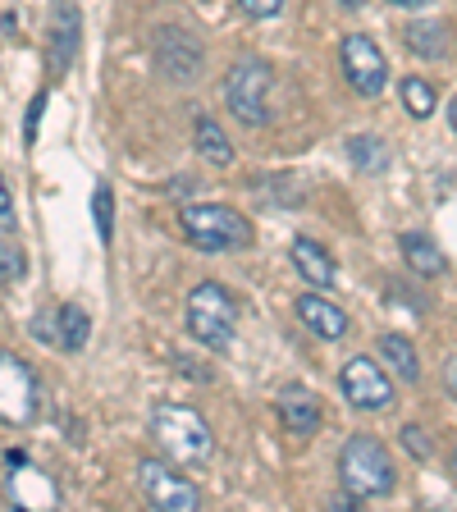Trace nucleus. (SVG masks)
Returning <instances> with one entry per match:
<instances>
[{
	"mask_svg": "<svg viewBox=\"0 0 457 512\" xmlns=\"http://www.w3.org/2000/svg\"><path fill=\"white\" fill-rule=\"evenodd\" d=\"M394 5H407V10H416V5H426V0H394Z\"/></svg>",
	"mask_w": 457,
	"mask_h": 512,
	"instance_id": "obj_31",
	"label": "nucleus"
},
{
	"mask_svg": "<svg viewBox=\"0 0 457 512\" xmlns=\"http://www.w3.org/2000/svg\"><path fill=\"white\" fill-rule=\"evenodd\" d=\"M78 32H83V14L74 0H51V37H46V64L51 78H60L78 55Z\"/></svg>",
	"mask_w": 457,
	"mask_h": 512,
	"instance_id": "obj_11",
	"label": "nucleus"
},
{
	"mask_svg": "<svg viewBox=\"0 0 457 512\" xmlns=\"http://www.w3.org/2000/svg\"><path fill=\"white\" fill-rule=\"evenodd\" d=\"M279 416H284L288 435L311 439L320 430V398L311 389H302V384H288L284 394H279Z\"/></svg>",
	"mask_w": 457,
	"mask_h": 512,
	"instance_id": "obj_13",
	"label": "nucleus"
},
{
	"mask_svg": "<svg viewBox=\"0 0 457 512\" xmlns=\"http://www.w3.org/2000/svg\"><path fill=\"white\" fill-rule=\"evenodd\" d=\"M380 357L403 375V384H416L421 380V357H416V343L403 339V334H384L380 339Z\"/></svg>",
	"mask_w": 457,
	"mask_h": 512,
	"instance_id": "obj_18",
	"label": "nucleus"
},
{
	"mask_svg": "<svg viewBox=\"0 0 457 512\" xmlns=\"http://www.w3.org/2000/svg\"><path fill=\"white\" fill-rule=\"evenodd\" d=\"M403 444L412 448V458H430V439L421 426H403Z\"/></svg>",
	"mask_w": 457,
	"mask_h": 512,
	"instance_id": "obj_25",
	"label": "nucleus"
},
{
	"mask_svg": "<svg viewBox=\"0 0 457 512\" xmlns=\"http://www.w3.org/2000/svg\"><path fill=\"white\" fill-rule=\"evenodd\" d=\"M453 471H457V448H453Z\"/></svg>",
	"mask_w": 457,
	"mask_h": 512,
	"instance_id": "obj_32",
	"label": "nucleus"
},
{
	"mask_svg": "<svg viewBox=\"0 0 457 512\" xmlns=\"http://www.w3.org/2000/svg\"><path fill=\"white\" fill-rule=\"evenodd\" d=\"M448 119H453V133H457V96H453V106H448Z\"/></svg>",
	"mask_w": 457,
	"mask_h": 512,
	"instance_id": "obj_30",
	"label": "nucleus"
},
{
	"mask_svg": "<svg viewBox=\"0 0 457 512\" xmlns=\"http://www.w3.org/2000/svg\"><path fill=\"white\" fill-rule=\"evenodd\" d=\"M293 266H298V275L307 279L311 288H330L334 284V261H330V252L316 243V238H293Z\"/></svg>",
	"mask_w": 457,
	"mask_h": 512,
	"instance_id": "obj_14",
	"label": "nucleus"
},
{
	"mask_svg": "<svg viewBox=\"0 0 457 512\" xmlns=\"http://www.w3.org/2000/svg\"><path fill=\"white\" fill-rule=\"evenodd\" d=\"M32 339H46V343H55V316L51 311H37V316H32Z\"/></svg>",
	"mask_w": 457,
	"mask_h": 512,
	"instance_id": "obj_26",
	"label": "nucleus"
},
{
	"mask_svg": "<svg viewBox=\"0 0 457 512\" xmlns=\"http://www.w3.org/2000/svg\"><path fill=\"white\" fill-rule=\"evenodd\" d=\"M156 64L165 69V78H174V83H192V78H202V69H206V51L192 32L160 28L156 32Z\"/></svg>",
	"mask_w": 457,
	"mask_h": 512,
	"instance_id": "obj_10",
	"label": "nucleus"
},
{
	"mask_svg": "<svg viewBox=\"0 0 457 512\" xmlns=\"http://www.w3.org/2000/svg\"><path fill=\"white\" fill-rule=\"evenodd\" d=\"M179 224H183V238H188L197 252H211V256L243 252L256 238L247 215H238L234 206H183Z\"/></svg>",
	"mask_w": 457,
	"mask_h": 512,
	"instance_id": "obj_3",
	"label": "nucleus"
},
{
	"mask_svg": "<svg viewBox=\"0 0 457 512\" xmlns=\"http://www.w3.org/2000/svg\"><path fill=\"white\" fill-rule=\"evenodd\" d=\"M243 10L252 14V19H275V14L284 10V0H243Z\"/></svg>",
	"mask_w": 457,
	"mask_h": 512,
	"instance_id": "obj_27",
	"label": "nucleus"
},
{
	"mask_svg": "<svg viewBox=\"0 0 457 512\" xmlns=\"http://www.w3.org/2000/svg\"><path fill=\"white\" fill-rule=\"evenodd\" d=\"M87 334H92V320H87V311L78 307V302H64V307L55 311V348L78 352L87 343Z\"/></svg>",
	"mask_w": 457,
	"mask_h": 512,
	"instance_id": "obj_17",
	"label": "nucleus"
},
{
	"mask_svg": "<svg viewBox=\"0 0 457 512\" xmlns=\"http://www.w3.org/2000/svg\"><path fill=\"white\" fill-rule=\"evenodd\" d=\"M92 220H96L101 243H110V234H115V197H110L106 183H96V192H92Z\"/></svg>",
	"mask_w": 457,
	"mask_h": 512,
	"instance_id": "obj_22",
	"label": "nucleus"
},
{
	"mask_svg": "<svg viewBox=\"0 0 457 512\" xmlns=\"http://www.w3.org/2000/svg\"><path fill=\"white\" fill-rule=\"evenodd\" d=\"M403 106H407V115L412 119H430L435 115V106H439V96H435V87L426 83V78H403Z\"/></svg>",
	"mask_w": 457,
	"mask_h": 512,
	"instance_id": "obj_21",
	"label": "nucleus"
},
{
	"mask_svg": "<svg viewBox=\"0 0 457 512\" xmlns=\"http://www.w3.org/2000/svg\"><path fill=\"white\" fill-rule=\"evenodd\" d=\"M0 224H10V183L0 174Z\"/></svg>",
	"mask_w": 457,
	"mask_h": 512,
	"instance_id": "obj_29",
	"label": "nucleus"
},
{
	"mask_svg": "<svg viewBox=\"0 0 457 512\" xmlns=\"http://www.w3.org/2000/svg\"><path fill=\"white\" fill-rule=\"evenodd\" d=\"M151 435L174 462H206L215 453V435L206 426V416L188 403H156L151 407Z\"/></svg>",
	"mask_w": 457,
	"mask_h": 512,
	"instance_id": "obj_1",
	"label": "nucleus"
},
{
	"mask_svg": "<svg viewBox=\"0 0 457 512\" xmlns=\"http://www.w3.org/2000/svg\"><path fill=\"white\" fill-rule=\"evenodd\" d=\"M348 160L366 174H380L389 165V147L380 138H371V133H357V138H348Z\"/></svg>",
	"mask_w": 457,
	"mask_h": 512,
	"instance_id": "obj_19",
	"label": "nucleus"
},
{
	"mask_svg": "<svg viewBox=\"0 0 457 512\" xmlns=\"http://www.w3.org/2000/svg\"><path fill=\"white\" fill-rule=\"evenodd\" d=\"M403 37H407V46H412L421 60H448V55H453V37H448V23H439V19H416V23H407Z\"/></svg>",
	"mask_w": 457,
	"mask_h": 512,
	"instance_id": "obj_15",
	"label": "nucleus"
},
{
	"mask_svg": "<svg viewBox=\"0 0 457 512\" xmlns=\"http://www.w3.org/2000/svg\"><path fill=\"white\" fill-rule=\"evenodd\" d=\"M339 64H343V78L352 83V92H357V96H380L384 83H389L384 51L371 42V37H366V32H348V37H343Z\"/></svg>",
	"mask_w": 457,
	"mask_h": 512,
	"instance_id": "obj_6",
	"label": "nucleus"
},
{
	"mask_svg": "<svg viewBox=\"0 0 457 512\" xmlns=\"http://www.w3.org/2000/svg\"><path fill=\"white\" fill-rule=\"evenodd\" d=\"M398 247H403V256H407V266L416 270V275H426V279H435V275H444L448 270V261H444V252H439L435 243H430L426 234H403L398 238Z\"/></svg>",
	"mask_w": 457,
	"mask_h": 512,
	"instance_id": "obj_16",
	"label": "nucleus"
},
{
	"mask_svg": "<svg viewBox=\"0 0 457 512\" xmlns=\"http://www.w3.org/2000/svg\"><path fill=\"white\" fill-rule=\"evenodd\" d=\"M270 87H275V74H270V64L261 60H238L224 78V106L238 124L256 128L270 119Z\"/></svg>",
	"mask_w": 457,
	"mask_h": 512,
	"instance_id": "obj_5",
	"label": "nucleus"
},
{
	"mask_svg": "<svg viewBox=\"0 0 457 512\" xmlns=\"http://www.w3.org/2000/svg\"><path fill=\"white\" fill-rule=\"evenodd\" d=\"M339 480H343V490L357 494V499H380V494H394L398 471L380 439L352 435L339 453Z\"/></svg>",
	"mask_w": 457,
	"mask_h": 512,
	"instance_id": "obj_2",
	"label": "nucleus"
},
{
	"mask_svg": "<svg viewBox=\"0 0 457 512\" xmlns=\"http://www.w3.org/2000/svg\"><path fill=\"white\" fill-rule=\"evenodd\" d=\"M0 421L5 426L37 421V380L14 352H0Z\"/></svg>",
	"mask_w": 457,
	"mask_h": 512,
	"instance_id": "obj_8",
	"label": "nucleus"
},
{
	"mask_svg": "<svg viewBox=\"0 0 457 512\" xmlns=\"http://www.w3.org/2000/svg\"><path fill=\"white\" fill-rule=\"evenodd\" d=\"M183 316H188V334L197 343H206L211 352H224L229 343H234V325H238V307L234 298H229V288L224 284H197L188 293V307H183Z\"/></svg>",
	"mask_w": 457,
	"mask_h": 512,
	"instance_id": "obj_4",
	"label": "nucleus"
},
{
	"mask_svg": "<svg viewBox=\"0 0 457 512\" xmlns=\"http://www.w3.org/2000/svg\"><path fill=\"white\" fill-rule=\"evenodd\" d=\"M23 275V252L14 243H0V288Z\"/></svg>",
	"mask_w": 457,
	"mask_h": 512,
	"instance_id": "obj_23",
	"label": "nucleus"
},
{
	"mask_svg": "<svg viewBox=\"0 0 457 512\" xmlns=\"http://www.w3.org/2000/svg\"><path fill=\"white\" fill-rule=\"evenodd\" d=\"M298 320L307 325L316 339H330V343H339L343 334L352 330L348 325V311L343 307H334L330 298H320V293H302L298 298Z\"/></svg>",
	"mask_w": 457,
	"mask_h": 512,
	"instance_id": "obj_12",
	"label": "nucleus"
},
{
	"mask_svg": "<svg viewBox=\"0 0 457 512\" xmlns=\"http://www.w3.org/2000/svg\"><path fill=\"white\" fill-rule=\"evenodd\" d=\"M42 110H46V92H37L28 101V119H23V138L37 142V124H42Z\"/></svg>",
	"mask_w": 457,
	"mask_h": 512,
	"instance_id": "obj_24",
	"label": "nucleus"
},
{
	"mask_svg": "<svg viewBox=\"0 0 457 512\" xmlns=\"http://www.w3.org/2000/svg\"><path fill=\"white\" fill-rule=\"evenodd\" d=\"M343 384V398H348L352 407H362V412H384V407L394 403V380L380 371V362H371V357H352L348 366H343L339 375Z\"/></svg>",
	"mask_w": 457,
	"mask_h": 512,
	"instance_id": "obj_9",
	"label": "nucleus"
},
{
	"mask_svg": "<svg viewBox=\"0 0 457 512\" xmlns=\"http://www.w3.org/2000/svg\"><path fill=\"white\" fill-rule=\"evenodd\" d=\"M138 485H142V494H147L151 508H160V512H197L202 508L197 485L183 480L179 471H170L165 462H156V458H147L138 467Z\"/></svg>",
	"mask_w": 457,
	"mask_h": 512,
	"instance_id": "obj_7",
	"label": "nucleus"
},
{
	"mask_svg": "<svg viewBox=\"0 0 457 512\" xmlns=\"http://www.w3.org/2000/svg\"><path fill=\"white\" fill-rule=\"evenodd\" d=\"M192 138H197V151H202L211 165H229V160H234V147H229V138L220 133V124H215V119H197Z\"/></svg>",
	"mask_w": 457,
	"mask_h": 512,
	"instance_id": "obj_20",
	"label": "nucleus"
},
{
	"mask_svg": "<svg viewBox=\"0 0 457 512\" xmlns=\"http://www.w3.org/2000/svg\"><path fill=\"white\" fill-rule=\"evenodd\" d=\"M444 389H448V398H457V357H448V366H444Z\"/></svg>",
	"mask_w": 457,
	"mask_h": 512,
	"instance_id": "obj_28",
	"label": "nucleus"
}]
</instances>
